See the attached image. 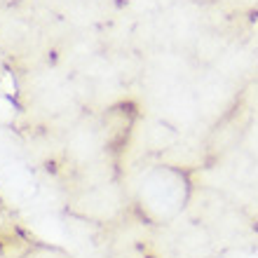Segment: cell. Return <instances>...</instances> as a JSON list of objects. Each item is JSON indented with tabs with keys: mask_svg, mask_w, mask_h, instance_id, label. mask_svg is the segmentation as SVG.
<instances>
[{
	"mask_svg": "<svg viewBox=\"0 0 258 258\" xmlns=\"http://www.w3.org/2000/svg\"><path fill=\"white\" fill-rule=\"evenodd\" d=\"M188 200V181L181 171L157 167L139 185V207L150 218H169L183 209Z\"/></svg>",
	"mask_w": 258,
	"mask_h": 258,
	"instance_id": "6da1fadb",
	"label": "cell"
}]
</instances>
